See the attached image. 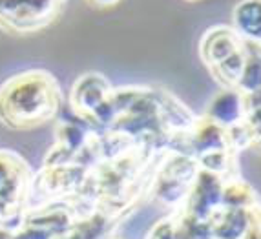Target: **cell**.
Instances as JSON below:
<instances>
[{"label": "cell", "instance_id": "cell-1", "mask_svg": "<svg viewBox=\"0 0 261 239\" xmlns=\"http://www.w3.org/2000/svg\"><path fill=\"white\" fill-rule=\"evenodd\" d=\"M62 90L46 70H26L0 84V124L9 130H33L59 115Z\"/></svg>", "mask_w": 261, "mask_h": 239}, {"label": "cell", "instance_id": "cell-2", "mask_svg": "<svg viewBox=\"0 0 261 239\" xmlns=\"http://www.w3.org/2000/svg\"><path fill=\"white\" fill-rule=\"evenodd\" d=\"M33 172L18 153L0 150V230L13 234L30 204Z\"/></svg>", "mask_w": 261, "mask_h": 239}, {"label": "cell", "instance_id": "cell-3", "mask_svg": "<svg viewBox=\"0 0 261 239\" xmlns=\"http://www.w3.org/2000/svg\"><path fill=\"white\" fill-rule=\"evenodd\" d=\"M113 86L102 73L88 71L71 86L70 106L77 119L92 128H108L115 119L112 104Z\"/></svg>", "mask_w": 261, "mask_h": 239}, {"label": "cell", "instance_id": "cell-4", "mask_svg": "<svg viewBox=\"0 0 261 239\" xmlns=\"http://www.w3.org/2000/svg\"><path fill=\"white\" fill-rule=\"evenodd\" d=\"M68 0H0V30L9 35H33L61 17Z\"/></svg>", "mask_w": 261, "mask_h": 239}, {"label": "cell", "instance_id": "cell-5", "mask_svg": "<svg viewBox=\"0 0 261 239\" xmlns=\"http://www.w3.org/2000/svg\"><path fill=\"white\" fill-rule=\"evenodd\" d=\"M245 40L241 39L232 26L218 24L212 26L203 33L199 40V59L205 64L206 70L218 66L225 59L236 53L240 48H243Z\"/></svg>", "mask_w": 261, "mask_h": 239}, {"label": "cell", "instance_id": "cell-6", "mask_svg": "<svg viewBox=\"0 0 261 239\" xmlns=\"http://www.w3.org/2000/svg\"><path fill=\"white\" fill-rule=\"evenodd\" d=\"M256 49H259V44H252L245 40L243 48H240L236 53H232L228 59L219 62L218 66L210 68L208 73L212 75V78L223 90H238V84L241 81V75L245 71L248 57L252 55V51H256Z\"/></svg>", "mask_w": 261, "mask_h": 239}, {"label": "cell", "instance_id": "cell-7", "mask_svg": "<svg viewBox=\"0 0 261 239\" xmlns=\"http://www.w3.org/2000/svg\"><path fill=\"white\" fill-rule=\"evenodd\" d=\"M243 97L236 90H221L210 100L205 115L216 124L226 128L236 126L243 121Z\"/></svg>", "mask_w": 261, "mask_h": 239}, {"label": "cell", "instance_id": "cell-8", "mask_svg": "<svg viewBox=\"0 0 261 239\" xmlns=\"http://www.w3.org/2000/svg\"><path fill=\"white\" fill-rule=\"evenodd\" d=\"M232 30L247 42L261 46V0H241L236 4Z\"/></svg>", "mask_w": 261, "mask_h": 239}, {"label": "cell", "instance_id": "cell-9", "mask_svg": "<svg viewBox=\"0 0 261 239\" xmlns=\"http://www.w3.org/2000/svg\"><path fill=\"white\" fill-rule=\"evenodd\" d=\"M88 8L97 9V11H108V9H113L121 6L124 0H84Z\"/></svg>", "mask_w": 261, "mask_h": 239}, {"label": "cell", "instance_id": "cell-10", "mask_svg": "<svg viewBox=\"0 0 261 239\" xmlns=\"http://www.w3.org/2000/svg\"><path fill=\"white\" fill-rule=\"evenodd\" d=\"M185 2H190V4H197V2H203V0H185Z\"/></svg>", "mask_w": 261, "mask_h": 239}]
</instances>
